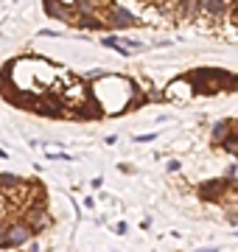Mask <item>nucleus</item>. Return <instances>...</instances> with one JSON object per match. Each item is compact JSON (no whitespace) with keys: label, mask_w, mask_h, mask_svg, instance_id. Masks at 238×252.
<instances>
[{"label":"nucleus","mask_w":238,"mask_h":252,"mask_svg":"<svg viewBox=\"0 0 238 252\" xmlns=\"http://www.w3.org/2000/svg\"><path fill=\"white\" fill-rule=\"evenodd\" d=\"M28 235H31V230L26 224H17L3 235V244H23V241H28Z\"/></svg>","instance_id":"obj_1"}]
</instances>
